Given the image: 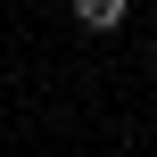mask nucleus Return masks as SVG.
Masks as SVG:
<instances>
[{"mask_svg":"<svg viewBox=\"0 0 157 157\" xmlns=\"http://www.w3.org/2000/svg\"><path fill=\"white\" fill-rule=\"evenodd\" d=\"M66 8H75V25H83V33H116V25L132 17V0H66Z\"/></svg>","mask_w":157,"mask_h":157,"instance_id":"nucleus-1","label":"nucleus"}]
</instances>
